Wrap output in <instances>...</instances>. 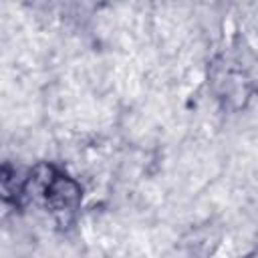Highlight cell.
<instances>
[{
	"mask_svg": "<svg viewBox=\"0 0 258 258\" xmlns=\"http://www.w3.org/2000/svg\"><path fill=\"white\" fill-rule=\"evenodd\" d=\"M24 191L40 202L52 216L67 222L81 204V187L67 173L58 171L54 165H38L30 171Z\"/></svg>",
	"mask_w": 258,
	"mask_h": 258,
	"instance_id": "obj_1",
	"label": "cell"
}]
</instances>
